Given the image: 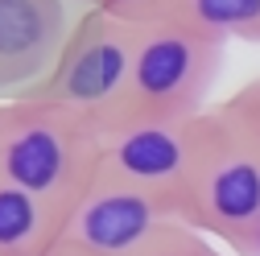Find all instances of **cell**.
<instances>
[{"label":"cell","instance_id":"obj_10","mask_svg":"<svg viewBox=\"0 0 260 256\" xmlns=\"http://www.w3.org/2000/svg\"><path fill=\"white\" fill-rule=\"evenodd\" d=\"M215 108H219V116L227 120V128H232L248 149L260 153V75L248 79V83H240V87L227 95L223 104H215Z\"/></svg>","mask_w":260,"mask_h":256},{"label":"cell","instance_id":"obj_2","mask_svg":"<svg viewBox=\"0 0 260 256\" xmlns=\"http://www.w3.org/2000/svg\"><path fill=\"white\" fill-rule=\"evenodd\" d=\"M182 223L236 256H260V153L227 128L219 108L199 116Z\"/></svg>","mask_w":260,"mask_h":256},{"label":"cell","instance_id":"obj_1","mask_svg":"<svg viewBox=\"0 0 260 256\" xmlns=\"http://www.w3.org/2000/svg\"><path fill=\"white\" fill-rule=\"evenodd\" d=\"M100 174V128L91 116L38 95L0 100V182L75 211Z\"/></svg>","mask_w":260,"mask_h":256},{"label":"cell","instance_id":"obj_4","mask_svg":"<svg viewBox=\"0 0 260 256\" xmlns=\"http://www.w3.org/2000/svg\"><path fill=\"white\" fill-rule=\"evenodd\" d=\"M141 29L145 25L112 17L104 9H83L71 25V38L62 46L54 71L29 95L100 120L128 87L133 58H137V46H141Z\"/></svg>","mask_w":260,"mask_h":256},{"label":"cell","instance_id":"obj_6","mask_svg":"<svg viewBox=\"0 0 260 256\" xmlns=\"http://www.w3.org/2000/svg\"><path fill=\"white\" fill-rule=\"evenodd\" d=\"M174 219L178 211L166 199L145 195V190L120 178L95 174L87 195L75 203L58 244H67L83 256H137Z\"/></svg>","mask_w":260,"mask_h":256},{"label":"cell","instance_id":"obj_9","mask_svg":"<svg viewBox=\"0 0 260 256\" xmlns=\"http://www.w3.org/2000/svg\"><path fill=\"white\" fill-rule=\"evenodd\" d=\"M170 21L223 46L227 42L260 46V0H178Z\"/></svg>","mask_w":260,"mask_h":256},{"label":"cell","instance_id":"obj_7","mask_svg":"<svg viewBox=\"0 0 260 256\" xmlns=\"http://www.w3.org/2000/svg\"><path fill=\"white\" fill-rule=\"evenodd\" d=\"M71 25L67 0H0V100H17L46 83Z\"/></svg>","mask_w":260,"mask_h":256},{"label":"cell","instance_id":"obj_5","mask_svg":"<svg viewBox=\"0 0 260 256\" xmlns=\"http://www.w3.org/2000/svg\"><path fill=\"white\" fill-rule=\"evenodd\" d=\"M194 120H141L100 128V174L166 199L182 219V190L194 162Z\"/></svg>","mask_w":260,"mask_h":256},{"label":"cell","instance_id":"obj_11","mask_svg":"<svg viewBox=\"0 0 260 256\" xmlns=\"http://www.w3.org/2000/svg\"><path fill=\"white\" fill-rule=\"evenodd\" d=\"M137 256H227L215 240H207L203 232H194L190 223H182V219H174V223H166Z\"/></svg>","mask_w":260,"mask_h":256},{"label":"cell","instance_id":"obj_12","mask_svg":"<svg viewBox=\"0 0 260 256\" xmlns=\"http://www.w3.org/2000/svg\"><path fill=\"white\" fill-rule=\"evenodd\" d=\"M87 9H104L112 17H124L133 25H157V21H170L178 0H83Z\"/></svg>","mask_w":260,"mask_h":256},{"label":"cell","instance_id":"obj_8","mask_svg":"<svg viewBox=\"0 0 260 256\" xmlns=\"http://www.w3.org/2000/svg\"><path fill=\"white\" fill-rule=\"evenodd\" d=\"M67 219L62 207L0 182V256H50Z\"/></svg>","mask_w":260,"mask_h":256},{"label":"cell","instance_id":"obj_3","mask_svg":"<svg viewBox=\"0 0 260 256\" xmlns=\"http://www.w3.org/2000/svg\"><path fill=\"white\" fill-rule=\"evenodd\" d=\"M227 46L203 38L178 21L141 29L124 95L95 120V128L141 124V120H194L207 112V95L223 71Z\"/></svg>","mask_w":260,"mask_h":256},{"label":"cell","instance_id":"obj_13","mask_svg":"<svg viewBox=\"0 0 260 256\" xmlns=\"http://www.w3.org/2000/svg\"><path fill=\"white\" fill-rule=\"evenodd\" d=\"M50 256H83V252H75V248H67V244H58V248H54Z\"/></svg>","mask_w":260,"mask_h":256}]
</instances>
